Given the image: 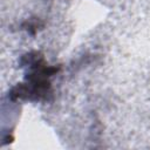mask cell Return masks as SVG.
Here are the masks:
<instances>
[{
  "mask_svg": "<svg viewBox=\"0 0 150 150\" xmlns=\"http://www.w3.org/2000/svg\"><path fill=\"white\" fill-rule=\"evenodd\" d=\"M29 64L30 71L26 77V83L19 86L15 95L18 97L26 96L28 98L35 96V100H40L48 93L50 86L48 77L52 76L56 71V69L47 66L43 62L42 57L36 56L32 57Z\"/></svg>",
  "mask_w": 150,
  "mask_h": 150,
  "instance_id": "6da1fadb",
  "label": "cell"
}]
</instances>
